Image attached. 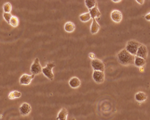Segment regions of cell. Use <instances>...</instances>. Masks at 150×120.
Here are the masks:
<instances>
[{
    "label": "cell",
    "instance_id": "6da1fadb",
    "mask_svg": "<svg viewBox=\"0 0 150 120\" xmlns=\"http://www.w3.org/2000/svg\"><path fill=\"white\" fill-rule=\"evenodd\" d=\"M134 58H135V56L129 53L125 49H121L117 54L118 61L120 62V63H121L122 65H125V66L133 64L134 62Z\"/></svg>",
    "mask_w": 150,
    "mask_h": 120
},
{
    "label": "cell",
    "instance_id": "7a4b0ae2",
    "mask_svg": "<svg viewBox=\"0 0 150 120\" xmlns=\"http://www.w3.org/2000/svg\"><path fill=\"white\" fill-rule=\"evenodd\" d=\"M141 45L142 44L139 43L138 41H135V40H129V41H128V43L126 44L125 49H126L129 53H131L133 55L136 56L138 49H139V48L140 47V45Z\"/></svg>",
    "mask_w": 150,
    "mask_h": 120
},
{
    "label": "cell",
    "instance_id": "3957f363",
    "mask_svg": "<svg viewBox=\"0 0 150 120\" xmlns=\"http://www.w3.org/2000/svg\"><path fill=\"white\" fill-rule=\"evenodd\" d=\"M55 67V63L54 62H48L47 65L42 69V73L44 74L48 79L50 80H53L54 79V73L52 70L54 67Z\"/></svg>",
    "mask_w": 150,
    "mask_h": 120
},
{
    "label": "cell",
    "instance_id": "277c9868",
    "mask_svg": "<svg viewBox=\"0 0 150 120\" xmlns=\"http://www.w3.org/2000/svg\"><path fill=\"white\" fill-rule=\"evenodd\" d=\"M42 69H43V67L40 65L39 58H36L34 60V62L31 64V72L33 75H37V74H40V72H42Z\"/></svg>",
    "mask_w": 150,
    "mask_h": 120
},
{
    "label": "cell",
    "instance_id": "5b68a950",
    "mask_svg": "<svg viewBox=\"0 0 150 120\" xmlns=\"http://www.w3.org/2000/svg\"><path fill=\"white\" fill-rule=\"evenodd\" d=\"M92 67H93L94 71L104 72V70H105V64L103 63L102 60L95 58V59L92 60Z\"/></svg>",
    "mask_w": 150,
    "mask_h": 120
},
{
    "label": "cell",
    "instance_id": "8992f818",
    "mask_svg": "<svg viewBox=\"0 0 150 120\" xmlns=\"http://www.w3.org/2000/svg\"><path fill=\"white\" fill-rule=\"evenodd\" d=\"M93 78L97 83H102L105 81V74L104 72L93 71Z\"/></svg>",
    "mask_w": 150,
    "mask_h": 120
},
{
    "label": "cell",
    "instance_id": "52a82bcc",
    "mask_svg": "<svg viewBox=\"0 0 150 120\" xmlns=\"http://www.w3.org/2000/svg\"><path fill=\"white\" fill-rule=\"evenodd\" d=\"M110 18L112 19V21L115 23H120L122 21V13L119 10H113L110 13Z\"/></svg>",
    "mask_w": 150,
    "mask_h": 120
},
{
    "label": "cell",
    "instance_id": "ba28073f",
    "mask_svg": "<svg viewBox=\"0 0 150 120\" xmlns=\"http://www.w3.org/2000/svg\"><path fill=\"white\" fill-rule=\"evenodd\" d=\"M19 111L22 116L28 115L31 111V107L28 103H23L19 107Z\"/></svg>",
    "mask_w": 150,
    "mask_h": 120
},
{
    "label": "cell",
    "instance_id": "9c48e42d",
    "mask_svg": "<svg viewBox=\"0 0 150 120\" xmlns=\"http://www.w3.org/2000/svg\"><path fill=\"white\" fill-rule=\"evenodd\" d=\"M35 75H28V74H22L19 79V83L21 85H29L33 80Z\"/></svg>",
    "mask_w": 150,
    "mask_h": 120
},
{
    "label": "cell",
    "instance_id": "30bf717a",
    "mask_svg": "<svg viewBox=\"0 0 150 120\" xmlns=\"http://www.w3.org/2000/svg\"><path fill=\"white\" fill-rule=\"evenodd\" d=\"M136 56L138 57H140L142 58H144L146 59L148 57V49L146 47V45H141L140 47L138 49V52L136 53Z\"/></svg>",
    "mask_w": 150,
    "mask_h": 120
},
{
    "label": "cell",
    "instance_id": "8fae6325",
    "mask_svg": "<svg viewBox=\"0 0 150 120\" xmlns=\"http://www.w3.org/2000/svg\"><path fill=\"white\" fill-rule=\"evenodd\" d=\"M69 84L70 86L72 88H78V87H79L80 85H81V81H80L79 78H78V77H76V76H74V77H72L70 78V80L69 81Z\"/></svg>",
    "mask_w": 150,
    "mask_h": 120
},
{
    "label": "cell",
    "instance_id": "7c38bea8",
    "mask_svg": "<svg viewBox=\"0 0 150 120\" xmlns=\"http://www.w3.org/2000/svg\"><path fill=\"white\" fill-rule=\"evenodd\" d=\"M68 115H69V113L68 110L65 108H62L59 111L57 116L58 120H67L68 119Z\"/></svg>",
    "mask_w": 150,
    "mask_h": 120
},
{
    "label": "cell",
    "instance_id": "4fadbf2b",
    "mask_svg": "<svg viewBox=\"0 0 150 120\" xmlns=\"http://www.w3.org/2000/svg\"><path fill=\"white\" fill-rule=\"evenodd\" d=\"M147 97H148V96H147V94H146L145 92H143V91H139V92H137V93L135 94V95H134L135 100L139 103L145 101L146 100H147Z\"/></svg>",
    "mask_w": 150,
    "mask_h": 120
},
{
    "label": "cell",
    "instance_id": "5bb4252c",
    "mask_svg": "<svg viewBox=\"0 0 150 120\" xmlns=\"http://www.w3.org/2000/svg\"><path fill=\"white\" fill-rule=\"evenodd\" d=\"M99 30H100V25L98 24L96 19H93V23L91 25V29H90L91 33L93 34V35H95V34H97V32L99 31Z\"/></svg>",
    "mask_w": 150,
    "mask_h": 120
},
{
    "label": "cell",
    "instance_id": "9a60e30c",
    "mask_svg": "<svg viewBox=\"0 0 150 120\" xmlns=\"http://www.w3.org/2000/svg\"><path fill=\"white\" fill-rule=\"evenodd\" d=\"M89 13L91 15V17L93 19H96V18H99L101 17V13H100V11H99V9L97 8V6H96L95 8H93L90 9V11H89Z\"/></svg>",
    "mask_w": 150,
    "mask_h": 120
},
{
    "label": "cell",
    "instance_id": "2e32d148",
    "mask_svg": "<svg viewBox=\"0 0 150 120\" xmlns=\"http://www.w3.org/2000/svg\"><path fill=\"white\" fill-rule=\"evenodd\" d=\"M134 63V65L136 67H143L146 64V59L140 58V57H138V56H135Z\"/></svg>",
    "mask_w": 150,
    "mask_h": 120
},
{
    "label": "cell",
    "instance_id": "e0dca14e",
    "mask_svg": "<svg viewBox=\"0 0 150 120\" xmlns=\"http://www.w3.org/2000/svg\"><path fill=\"white\" fill-rule=\"evenodd\" d=\"M64 30L69 33H71L73 31H74L75 30V25L74 23H73L72 22H67L64 24Z\"/></svg>",
    "mask_w": 150,
    "mask_h": 120
},
{
    "label": "cell",
    "instance_id": "ac0fdd59",
    "mask_svg": "<svg viewBox=\"0 0 150 120\" xmlns=\"http://www.w3.org/2000/svg\"><path fill=\"white\" fill-rule=\"evenodd\" d=\"M22 96V93L20 91H11L8 94V98L10 100H14V99H18Z\"/></svg>",
    "mask_w": 150,
    "mask_h": 120
},
{
    "label": "cell",
    "instance_id": "d6986e66",
    "mask_svg": "<svg viewBox=\"0 0 150 120\" xmlns=\"http://www.w3.org/2000/svg\"><path fill=\"white\" fill-rule=\"evenodd\" d=\"M85 4L90 10L97 6V1L96 0H85Z\"/></svg>",
    "mask_w": 150,
    "mask_h": 120
},
{
    "label": "cell",
    "instance_id": "ffe728a7",
    "mask_svg": "<svg viewBox=\"0 0 150 120\" xmlns=\"http://www.w3.org/2000/svg\"><path fill=\"white\" fill-rule=\"evenodd\" d=\"M92 18L91 17V15L89 13H83L82 15H80L79 19L82 21V22H88L89 20Z\"/></svg>",
    "mask_w": 150,
    "mask_h": 120
},
{
    "label": "cell",
    "instance_id": "44dd1931",
    "mask_svg": "<svg viewBox=\"0 0 150 120\" xmlns=\"http://www.w3.org/2000/svg\"><path fill=\"white\" fill-rule=\"evenodd\" d=\"M9 24H10L13 27H17L18 26V24H19V20H18V18H17V17H15V16H13V18L11 19Z\"/></svg>",
    "mask_w": 150,
    "mask_h": 120
},
{
    "label": "cell",
    "instance_id": "7402d4cb",
    "mask_svg": "<svg viewBox=\"0 0 150 120\" xmlns=\"http://www.w3.org/2000/svg\"><path fill=\"white\" fill-rule=\"evenodd\" d=\"M12 4L10 3H6L4 5V11L6 13H10L11 11H12Z\"/></svg>",
    "mask_w": 150,
    "mask_h": 120
},
{
    "label": "cell",
    "instance_id": "603a6c76",
    "mask_svg": "<svg viewBox=\"0 0 150 120\" xmlns=\"http://www.w3.org/2000/svg\"><path fill=\"white\" fill-rule=\"evenodd\" d=\"M12 18H13V16H12L11 13H4V18L5 21L8 23H10V21H11Z\"/></svg>",
    "mask_w": 150,
    "mask_h": 120
},
{
    "label": "cell",
    "instance_id": "cb8c5ba5",
    "mask_svg": "<svg viewBox=\"0 0 150 120\" xmlns=\"http://www.w3.org/2000/svg\"><path fill=\"white\" fill-rule=\"evenodd\" d=\"M144 18H145V20H147V21H149L150 22V13H149L148 14H146Z\"/></svg>",
    "mask_w": 150,
    "mask_h": 120
},
{
    "label": "cell",
    "instance_id": "d4e9b609",
    "mask_svg": "<svg viewBox=\"0 0 150 120\" xmlns=\"http://www.w3.org/2000/svg\"><path fill=\"white\" fill-rule=\"evenodd\" d=\"M89 58H92V59H95V55H94V53H89Z\"/></svg>",
    "mask_w": 150,
    "mask_h": 120
},
{
    "label": "cell",
    "instance_id": "484cf974",
    "mask_svg": "<svg viewBox=\"0 0 150 120\" xmlns=\"http://www.w3.org/2000/svg\"><path fill=\"white\" fill-rule=\"evenodd\" d=\"M136 2L138 4H144V0H136Z\"/></svg>",
    "mask_w": 150,
    "mask_h": 120
},
{
    "label": "cell",
    "instance_id": "4316f807",
    "mask_svg": "<svg viewBox=\"0 0 150 120\" xmlns=\"http://www.w3.org/2000/svg\"><path fill=\"white\" fill-rule=\"evenodd\" d=\"M112 2H115V3H120V2H121V1H120V0H118V1H117V0H113Z\"/></svg>",
    "mask_w": 150,
    "mask_h": 120
},
{
    "label": "cell",
    "instance_id": "83f0119b",
    "mask_svg": "<svg viewBox=\"0 0 150 120\" xmlns=\"http://www.w3.org/2000/svg\"><path fill=\"white\" fill-rule=\"evenodd\" d=\"M72 120H76V119H75L74 118H73V119H72Z\"/></svg>",
    "mask_w": 150,
    "mask_h": 120
}]
</instances>
